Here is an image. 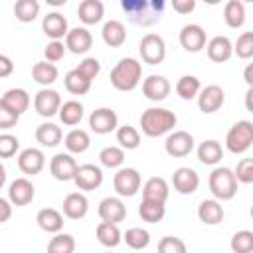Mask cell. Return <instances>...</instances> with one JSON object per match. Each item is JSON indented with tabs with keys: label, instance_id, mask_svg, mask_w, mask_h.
I'll return each instance as SVG.
<instances>
[{
	"label": "cell",
	"instance_id": "6da1fadb",
	"mask_svg": "<svg viewBox=\"0 0 253 253\" xmlns=\"http://www.w3.org/2000/svg\"><path fill=\"white\" fill-rule=\"evenodd\" d=\"M138 123H140V128L146 136L156 138V136H162L166 132H172L178 119L172 111H168L164 107H148L146 111H142Z\"/></svg>",
	"mask_w": 253,
	"mask_h": 253
},
{
	"label": "cell",
	"instance_id": "7a4b0ae2",
	"mask_svg": "<svg viewBox=\"0 0 253 253\" xmlns=\"http://www.w3.org/2000/svg\"><path fill=\"white\" fill-rule=\"evenodd\" d=\"M164 0H123L121 8L128 16V20L136 26H152L160 20L164 10Z\"/></svg>",
	"mask_w": 253,
	"mask_h": 253
},
{
	"label": "cell",
	"instance_id": "3957f363",
	"mask_svg": "<svg viewBox=\"0 0 253 253\" xmlns=\"http://www.w3.org/2000/svg\"><path fill=\"white\" fill-rule=\"evenodd\" d=\"M142 79V63L136 57H123L111 69V85L117 91H132Z\"/></svg>",
	"mask_w": 253,
	"mask_h": 253
},
{
	"label": "cell",
	"instance_id": "277c9868",
	"mask_svg": "<svg viewBox=\"0 0 253 253\" xmlns=\"http://www.w3.org/2000/svg\"><path fill=\"white\" fill-rule=\"evenodd\" d=\"M208 186H210L213 200H217V202H227V200L235 198V194H237V180L233 176V170L227 166L213 168L210 174Z\"/></svg>",
	"mask_w": 253,
	"mask_h": 253
},
{
	"label": "cell",
	"instance_id": "5b68a950",
	"mask_svg": "<svg viewBox=\"0 0 253 253\" xmlns=\"http://www.w3.org/2000/svg\"><path fill=\"white\" fill-rule=\"evenodd\" d=\"M253 144V123L243 119L231 125V128L225 134V148L231 154H243Z\"/></svg>",
	"mask_w": 253,
	"mask_h": 253
},
{
	"label": "cell",
	"instance_id": "8992f818",
	"mask_svg": "<svg viewBox=\"0 0 253 253\" xmlns=\"http://www.w3.org/2000/svg\"><path fill=\"white\" fill-rule=\"evenodd\" d=\"M138 53L142 57L144 63L148 65H158L164 61L166 57V42L162 36L158 34H146L142 36V40L138 42Z\"/></svg>",
	"mask_w": 253,
	"mask_h": 253
},
{
	"label": "cell",
	"instance_id": "52a82bcc",
	"mask_svg": "<svg viewBox=\"0 0 253 253\" xmlns=\"http://www.w3.org/2000/svg\"><path fill=\"white\" fill-rule=\"evenodd\" d=\"M140 174L136 168H119L115 178H113V186H115V192L121 196V198H130L134 196L138 190H140Z\"/></svg>",
	"mask_w": 253,
	"mask_h": 253
},
{
	"label": "cell",
	"instance_id": "ba28073f",
	"mask_svg": "<svg viewBox=\"0 0 253 253\" xmlns=\"http://www.w3.org/2000/svg\"><path fill=\"white\" fill-rule=\"evenodd\" d=\"M59 107H61V97L55 89H49V87H42L36 97H34V109L40 117H53L59 113Z\"/></svg>",
	"mask_w": 253,
	"mask_h": 253
},
{
	"label": "cell",
	"instance_id": "9c48e42d",
	"mask_svg": "<svg viewBox=\"0 0 253 253\" xmlns=\"http://www.w3.org/2000/svg\"><path fill=\"white\" fill-rule=\"evenodd\" d=\"M89 128L95 134H109L119 128V117L109 107H99L89 115Z\"/></svg>",
	"mask_w": 253,
	"mask_h": 253
},
{
	"label": "cell",
	"instance_id": "30bf717a",
	"mask_svg": "<svg viewBox=\"0 0 253 253\" xmlns=\"http://www.w3.org/2000/svg\"><path fill=\"white\" fill-rule=\"evenodd\" d=\"M178 40H180V45H182L186 51H190V53L202 51V49L206 47V43H208L206 30H204L200 24H186V26H182Z\"/></svg>",
	"mask_w": 253,
	"mask_h": 253
},
{
	"label": "cell",
	"instance_id": "8fae6325",
	"mask_svg": "<svg viewBox=\"0 0 253 253\" xmlns=\"http://www.w3.org/2000/svg\"><path fill=\"white\" fill-rule=\"evenodd\" d=\"M164 150L172 158H184L194 150V136L188 130H174L166 136Z\"/></svg>",
	"mask_w": 253,
	"mask_h": 253
},
{
	"label": "cell",
	"instance_id": "7c38bea8",
	"mask_svg": "<svg viewBox=\"0 0 253 253\" xmlns=\"http://www.w3.org/2000/svg\"><path fill=\"white\" fill-rule=\"evenodd\" d=\"M73 182L79 190L83 192H91V190H97L101 184H103V170L95 164H81L77 166L75 170V176H73Z\"/></svg>",
	"mask_w": 253,
	"mask_h": 253
},
{
	"label": "cell",
	"instance_id": "4fadbf2b",
	"mask_svg": "<svg viewBox=\"0 0 253 253\" xmlns=\"http://www.w3.org/2000/svg\"><path fill=\"white\" fill-rule=\"evenodd\" d=\"M196 99H198L200 111L206 113V115H211V113L219 111L221 105L225 103V93L219 85H206L204 89H200Z\"/></svg>",
	"mask_w": 253,
	"mask_h": 253
},
{
	"label": "cell",
	"instance_id": "5bb4252c",
	"mask_svg": "<svg viewBox=\"0 0 253 253\" xmlns=\"http://www.w3.org/2000/svg\"><path fill=\"white\" fill-rule=\"evenodd\" d=\"M77 162L75 158L69 154V152H57L51 160H49V172L55 180L59 182H69L73 180L75 176V170H77Z\"/></svg>",
	"mask_w": 253,
	"mask_h": 253
},
{
	"label": "cell",
	"instance_id": "9a60e30c",
	"mask_svg": "<svg viewBox=\"0 0 253 253\" xmlns=\"http://www.w3.org/2000/svg\"><path fill=\"white\" fill-rule=\"evenodd\" d=\"M63 43H65V49H69L71 53L83 55V53H87V51L91 49V45H93V36H91V32H89L87 28L77 26V28H71V30L67 32Z\"/></svg>",
	"mask_w": 253,
	"mask_h": 253
},
{
	"label": "cell",
	"instance_id": "2e32d148",
	"mask_svg": "<svg viewBox=\"0 0 253 253\" xmlns=\"http://www.w3.org/2000/svg\"><path fill=\"white\" fill-rule=\"evenodd\" d=\"M172 186H174V190L178 194H184V196L194 194L198 190V186H200V176H198V172L194 168L180 166L172 174Z\"/></svg>",
	"mask_w": 253,
	"mask_h": 253
},
{
	"label": "cell",
	"instance_id": "e0dca14e",
	"mask_svg": "<svg viewBox=\"0 0 253 253\" xmlns=\"http://www.w3.org/2000/svg\"><path fill=\"white\" fill-rule=\"evenodd\" d=\"M45 166V154L40 150V148H24L20 154H18V168L28 174V176H36L43 170Z\"/></svg>",
	"mask_w": 253,
	"mask_h": 253
},
{
	"label": "cell",
	"instance_id": "ac0fdd59",
	"mask_svg": "<svg viewBox=\"0 0 253 253\" xmlns=\"http://www.w3.org/2000/svg\"><path fill=\"white\" fill-rule=\"evenodd\" d=\"M36 198V188L28 178H16L8 188V200L12 206H28Z\"/></svg>",
	"mask_w": 253,
	"mask_h": 253
},
{
	"label": "cell",
	"instance_id": "d6986e66",
	"mask_svg": "<svg viewBox=\"0 0 253 253\" xmlns=\"http://www.w3.org/2000/svg\"><path fill=\"white\" fill-rule=\"evenodd\" d=\"M99 217H101V221L119 225L126 217V206L123 204L121 198H115V196L103 198L101 204H99Z\"/></svg>",
	"mask_w": 253,
	"mask_h": 253
},
{
	"label": "cell",
	"instance_id": "ffe728a7",
	"mask_svg": "<svg viewBox=\"0 0 253 253\" xmlns=\"http://www.w3.org/2000/svg\"><path fill=\"white\" fill-rule=\"evenodd\" d=\"M170 81L164 75L152 73L142 81V95L148 101H164L170 95Z\"/></svg>",
	"mask_w": 253,
	"mask_h": 253
},
{
	"label": "cell",
	"instance_id": "44dd1931",
	"mask_svg": "<svg viewBox=\"0 0 253 253\" xmlns=\"http://www.w3.org/2000/svg\"><path fill=\"white\" fill-rule=\"evenodd\" d=\"M42 30L51 42H55V40L61 42V38H65L67 32H69V24H67V18L61 12H49L42 20Z\"/></svg>",
	"mask_w": 253,
	"mask_h": 253
},
{
	"label": "cell",
	"instance_id": "7402d4cb",
	"mask_svg": "<svg viewBox=\"0 0 253 253\" xmlns=\"http://www.w3.org/2000/svg\"><path fill=\"white\" fill-rule=\"evenodd\" d=\"M63 215L69 219H83L89 211V200L81 192H71L63 198Z\"/></svg>",
	"mask_w": 253,
	"mask_h": 253
},
{
	"label": "cell",
	"instance_id": "603a6c76",
	"mask_svg": "<svg viewBox=\"0 0 253 253\" xmlns=\"http://www.w3.org/2000/svg\"><path fill=\"white\" fill-rule=\"evenodd\" d=\"M206 51L208 57L215 63H225L231 55H233V43L227 36H213L208 43H206Z\"/></svg>",
	"mask_w": 253,
	"mask_h": 253
},
{
	"label": "cell",
	"instance_id": "cb8c5ba5",
	"mask_svg": "<svg viewBox=\"0 0 253 253\" xmlns=\"http://www.w3.org/2000/svg\"><path fill=\"white\" fill-rule=\"evenodd\" d=\"M168 194H170V188H168V182H166L162 176H152V178H148V180L144 182V186H142V200L166 204Z\"/></svg>",
	"mask_w": 253,
	"mask_h": 253
},
{
	"label": "cell",
	"instance_id": "d4e9b609",
	"mask_svg": "<svg viewBox=\"0 0 253 253\" xmlns=\"http://www.w3.org/2000/svg\"><path fill=\"white\" fill-rule=\"evenodd\" d=\"M223 215H225V211H223L221 202H217L213 198L211 200H202L200 206H198V217L206 225H217V223H221L223 221Z\"/></svg>",
	"mask_w": 253,
	"mask_h": 253
},
{
	"label": "cell",
	"instance_id": "484cf974",
	"mask_svg": "<svg viewBox=\"0 0 253 253\" xmlns=\"http://www.w3.org/2000/svg\"><path fill=\"white\" fill-rule=\"evenodd\" d=\"M36 221L40 225V229H43L45 233H59L63 229V213L57 211L55 208H42L36 215Z\"/></svg>",
	"mask_w": 253,
	"mask_h": 253
},
{
	"label": "cell",
	"instance_id": "4316f807",
	"mask_svg": "<svg viewBox=\"0 0 253 253\" xmlns=\"http://www.w3.org/2000/svg\"><path fill=\"white\" fill-rule=\"evenodd\" d=\"M103 14H105V6L101 0H83L77 6V16L85 26L99 24L103 20Z\"/></svg>",
	"mask_w": 253,
	"mask_h": 253
},
{
	"label": "cell",
	"instance_id": "83f0119b",
	"mask_svg": "<svg viewBox=\"0 0 253 253\" xmlns=\"http://www.w3.org/2000/svg\"><path fill=\"white\" fill-rule=\"evenodd\" d=\"M101 38L109 47H121L126 42V28L119 20H109L103 24Z\"/></svg>",
	"mask_w": 253,
	"mask_h": 253
},
{
	"label": "cell",
	"instance_id": "f1b7e54d",
	"mask_svg": "<svg viewBox=\"0 0 253 253\" xmlns=\"http://www.w3.org/2000/svg\"><path fill=\"white\" fill-rule=\"evenodd\" d=\"M63 138V132H61V126H57L55 123H42L38 128H36V140L45 146V148H53L61 142Z\"/></svg>",
	"mask_w": 253,
	"mask_h": 253
},
{
	"label": "cell",
	"instance_id": "f546056e",
	"mask_svg": "<svg viewBox=\"0 0 253 253\" xmlns=\"http://www.w3.org/2000/svg\"><path fill=\"white\" fill-rule=\"evenodd\" d=\"M2 101H4L14 113H18V115L26 113L28 107H30V103H32L28 91L22 89V87H12V89H8V91L2 95Z\"/></svg>",
	"mask_w": 253,
	"mask_h": 253
},
{
	"label": "cell",
	"instance_id": "4dcf8cb0",
	"mask_svg": "<svg viewBox=\"0 0 253 253\" xmlns=\"http://www.w3.org/2000/svg\"><path fill=\"white\" fill-rule=\"evenodd\" d=\"M63 142H65V148H67L69 154H81L91 146V136L83 128H71L65 134Z\"/></svg>",
	"mask_w": 253,
	"mask_h": 253
},
{
	"label": "cell",
	"instance_id": "1f68e13d",
	"mask_svg": "<svg viewBox=\"0 0 253 253\" xmlns=\"http://www.w3.org/2000/svg\"><path fill=\"white\" fill-rule=\"evenodd\" d=\"M223 158V148L217 140L210 138V140H204L200 142L198 146V160L206 166H215L219 160Z\"/></svg>",
	"mask_w": 253,
	"mask_h": 253
},
{
	"label": "cell",
	"instance_id": "d6a6232c",
	"mask_svg": "<svg viewBox=\"0 0 253 253\" xmlns=\"http://www.w3.org/2000/svg\"><path fill=\"white\" fill-rule=\"evenodd\" d=\"M95 235H97V241L103 245V247H117L121 241H123V233L119 229L117 223H107V221H101L95 229Z\"/></svg>",
	"mask_w": 253,
	"mask_h": 253
},
{
	"label": "cell",
	"instance_id": "836d02e7",
	"mask_svg": "<svg viewBox=\"0 0 253 253\" xmlns=\"http://www.w3.org/2000/svg\"><path fill=\"white\" fill-rule=\"evenodd\" d=\"M32 77H34V81H36L38 85L49 87V85H53V83L57 81L59 71H57V67H55L53 63H49V61H38V63H34V67H32Z\"/></svg>",
	"mask_w": 253,
	"mask_h": 253
},
{
	"label": "cell",
	"instance_id": "e575fe53",
	"mask_svg": "<svg viewBox=\"0 0 253 253\" xmlns=\"http://www.w3.org/2000/svg\"><path fill=\"white\" fill-rule=\"evenodd\" d=\"M223 20L229 28L237 30L245 24V4L239 0H229L223 6Z\"/></svg>",
	"mask_w": 253,
	"mask_h": 253
},
{
	"label": "cell",
	"instance_id": "d590c367",
	"mask_svg": "<svg viewBox=\"0 0 253 253\" xmlns=\"http://www.w3.org/2000/svg\"><path fill=\"white\" fill-rule=\"evenodd\" d=\"M57 115H59V119H61L63 125L75 126V125L81 123V119L85 115V109H83V105L79 101H65V103H61Z\"/></svg>",
	"mask_w": 253,
	"mask_h": 253
},
{
	"label": "cell",
	"instance_id": "8d00e7d4",
	"mask_svg": "<svg viewBox=\"0 0 253 253\" xmlns=\"http://www.w3.org/2000/svg\"><path fill=\"white\" fill-rule=\"evenodd\" d=\"M138 215L142 217V221L148 223H158L164 219L166 215V206L160 202H150V200H142L138 204Z\"/></svg>",
	"mask_w": 253,
	"mask_h": 253
},
{
	"label": "cell",
	"instance_id": "74e56055",
	"mask_svg": "<svg viewBox=\"0 0 253 253\" xmlns=\"http://www.w3.org/2000/svg\"><path fill=\"white\" fill-rule=\"evenodd\" d=\"M200 89H202V83H200V79L196 75H182L178 79V83H176V93L184 101L196 99L198 93H200Z\"/></svg>",
	"mask_w": 253,
	"mask_h": 253
},
{
	"label": "cell",
	"instance_id": "f35d334b",
	"mask_svg": "<svg viewBox=\"0 0 253 253\" xmlns=\"http://www.w3.org/2000/svg\"><path fill=\"white\" fill-rule=\"evenodd\" d=\"M40 14V2L38 0H18L14 4V16L22 24H30Z\"/></svg>",
	"mask_w": 253,
	"mask_h": 253
},
{
	"label": "cell",
	"instance_id": "ab89813d",
	"mask_svg": "<svg viewBox=\"0 0 253 253\" xmlns=\"http://www.w3.org/2000/svg\"><path fill=\"white\" fill-rule=\"evenodd\" d=\"M63 85H65V89H67L71 95H85V93H89V89H91V81L85 79V77H83L81 73H77L75 69H71V71L65 73Z\"/></svg>",
	"mask_w": 253,
	"mask_h": 253
},
{
	"label": "cell",
	"instance_id": "60d3db41",
	"mask_svg": "<svg viewBox=\"0 0 253 253\" xmlns=\"http://www.w3.org/2000/svg\"><path fill=\"white\" fill-rule=\"evenodd\" d=\"M117 142L123 150H134L140 146V132L130 125H123L117 128Z\"/></svg>",
	"mask_w": 253,
	"mask_h": 253
},
{
	"label": "cell",
	"instance_id": "b9f144b4",
	"mask_svg": "<svg viewBox=\"0 0 253 253\" xmlns=\"http://www.w3.org/2000/svg\"><path fill=\"white\" fill-rule=\"evenodd\" d=\"M123 241L130 249L138 251V249H144V247L150 245V233L146 229H142V227H130V229H126L123 233Z\"/></svg>",
	"mask_w": 253,
	"mask_h": 253
},
{
	"label": "cell",
	"instance_id": "7bdbcfd3",
	"mask_svg": "<svg viewBox=\"0 0 253 253\" xmlns=\"http://www.w3.org/2000/svg\"><path fill=\"white\" fill-rule=\"evenodd\" d=\"M47 253H75V239L69 233H55L47 243Z\"/></svg>",
	"mask_w": 253,
	"mask_h": 253
},
{
	"label": "cell",
	"instance_id": "ee69618b",
	"mask_svg": "<svg viewBox=\"0 0 253 253\" xmlns=\"http://www.w3.org/2000/svg\"><path fill=\"white\" fill-rule=\"evenodd\" d=\"M99 162L105 168H121L125 162V150L121 146H105L99 152Z\"/></svg>",
	"mask_w": 253,
	"mask_h": 253
},
{
	"label": "cell",
	"instance_id": "f6af8a7d",
	"mask_svg": "<svg viewBox=\"0 0 253 253\" xmlns=\"http://www.w3.org/2000/svg\"><path fill=\"white\" fill-rule=\"evenodd\" d=\"M229 247L233 253H251L253 251V231L249 229H241L237 233H233Z\"/></svg>",
	"mask_w": 253,
	"mask_h": 253
},
{
	"label": "cell",
	"instance_id": "bcb514c9",
	"mask_svg": "<svg viewBox=\"0 0 253 253\" xmlns=\"http://www.w3.org/2000/svg\"><path fill=\"white\" fill-rule=\"evenodd\" d=\"M233 53L241 59L253 57V32H243L233 43Z\"/></svg>",
	"mask_w": 253,
	"mask_h": 253
},
{
	"label": "cell",
	"instance_id": "7dc6e473",
	"mask_svg": "<svg viewBox=\"0 0 253 253\" xmlns=\"http://www.w3.org/2000/svg\"><path fill=\"white\" fill-rule=\"evenodd\" d=\"M158 253H188V247L180 237L166 235L158 241Z\"/></svg>",
	"mask_w": 253,
	"mask_h": 253
},
{
	"label": "cell",
	"instance_id": "c3c4849f",
	"mask_svg": "<svg viewBox=\"0 0 253 253\" xmlns=\"http://www.w3.org/2000/svg\"><path fill=\"white\" fill-rule=\"evenodd\" d=\"M75 71L81 73L85 79L93 81V79L99 75V71H101V63H99L97 57H85V59L79 61V65L75 67Z\"/></svg>",
	"mask_w": 253,
	"mask_h": 253
},
{
	"label": "cell",
	"instance_id": "681fc988",
	"mask_svg": "<svg viewBox=\"0 0 253 253\" xmlns=\"http://www.w3.org/2000/svg\"><path fill=\"white\" fill-rule=\"evenodd\" d=\"M233 176L241 184H251L253 182V158H241L233 170Z\"/></svg>",
	"mask_w": 253,
	"mask_h": 253
},
{
	"label": "cell",
	"instance_id": "f907efd6",
	"mask_svg": "<svg viewBox=\"0 0 253 253\" xmlns=\"http://www.w3.org/2000/svg\"><path fill=\"white\" fill-rule=\"evenodd\" d=\"M20 148V140L18 136L10 134V132H2L0 134V158H12Z\"/></svg>",
	"mask_w": 253,
	"mask_h": 253
},
{
	"label": "cell",
	"instance_id": "816d5d0a",
	"mask_svg": "<svg viewBox=\"0 0 253 253\" xmlns=\"http://www.w3.org/2000/svg\"><path fill=\"white\" fill-rule=\"evenodd\" d=\"M65 43L63 42H59V40H55V42H47V45L43 47V55H45V61H49V63H57V61H61L63 59V55H65Z\"/></svg>",
	"mask_w": 253,
	"mask_h": 253
},
{
	"label": "cell",
	"instance_id": "f5cc1de1",
	"mask_svg": "<svg viewBox=\"0 0 253 253\" xmlns=\"http://www.w3.org/2000/svg\"><path fill=\"white\" fill-rule=\"evenodd\" d=\"M20 121V115L14 113L2 99H0V130H10L18 125Z\"/></svg>",
	"mask_w": 253,
	"mask_h": 253
},
{
	"label": "cell",
	"instance_id": "db71d44e",
	"mask_svg": "<svg viewBox=\"0 0 253 253\" xmlns=\"http://www.w3.org/2000/svg\"><path fill=\"white\" fill-rule=\"evenodd\" d=\"M172 8L178 14H190L196 8V0H172Z\"/></svg>",
	"mask_w": 253,
	"mask_h": 253
},
{
	"label": "cell",
	"instance_id": "11a10c76",
	"mask_svg": "<svg viewBox=\"0 0 253 253\" xmlns=\"http://www.w3.org/2000/svg\"><path fill=\"white\" fill-rule=\"evenodd\" d=\"M12 73H14V61H12L8 55L0 53V79L10 77Z\"/></svg>",
	"mask_w": 253,
	"mask_h": 253
},
{
	"label": "cell",
	"instance_id": "9f6ffc18",
	"mask_svg": "<svg viewBox=\"0 0 253 253\" xmlns=\"http://www.w3.org/2000/svg\"><path fill=\"white\" fill-rule=\"evenodd\" d=\"M10 217H12V204L10 200L0 196V223H6Z\"/></svg>",
	"mask_w": 253,
	"mask_h": 253
},
{
	"label": "cell",
	"instance_id": "6f0895ef",
	"mask_svg": "<svg viewBox=\"0 0 253 253\" xmlns=\"http://www.w3.org/2000/svg\"><path fill=\"white\" fill-rule=\"evenodd\" d=\"M251 69H253V65L249 63V65L245 67V73H243V77H245V83H247V87H253V79H251Z\"/></svg>",
	"mask_w": 253,
	"mask_h": 253
},
{
	"label": "cell",
	"instance_id": "680465c9",
	"mask_svg": "<svg viewBox=\"0 0 253 253\" xmlns=\"http://www.w3.org/2000/svg\"><path fill=\"white\" fill-rule=\"evenodd\" d=\"M251 95H253V87H249L247 93H245V105H247V111H253V107H251Z\"/></svg>",
	"mask_w": 253,
	"mask_h": 253
},
{
	"label": "cell",
	"instance_id": "91938a15",
	"mask_svg": "<svg viewBox=\"0 0 253 253\" xmlns=\"http://www.w3.org/2000/svg\"><path fill=\"white\" fill-rule=\"evenodd\" d=\"M4 184H6V168H4V164L0 162V190H2Z\"/></svg>",
	"mask_w": 253,
	"mask_h": 253
},
{
	"label": "cell",
	"instance_id": "94428289",
	"mask_svg": "<svg viewBox=\"0 0 253 253\" xmlns=\"http://www.w3.org/2000/svg\"><path fill=\"white\" fill-rule=\"evenodd\" d=\"M47 4H51V6H61V4H65V0H47Z\"/></svg>",
	"mask_w": 253,
	"mask_h": 253
},
{
	"label": "cell",
	"instance_id": "6125c7cd",
	"mask_svg": "<svg viewBox=\"0 0 253 253\" xmlns=\"http://www.w3.org/2000/svg\"><path fill=\"white\" fill-rule=\"evenodd\" d=\"M107 253H111V251H107Z\"/></svg>",
	"mask_w": 253,
	"mask_h": 253
}]
</instances>
